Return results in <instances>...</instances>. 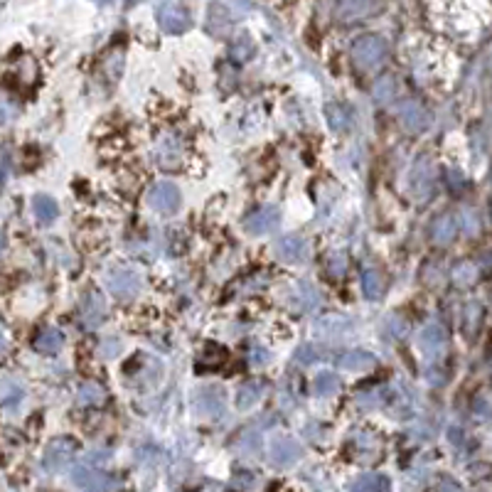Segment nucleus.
<instances>
[{"instance_id": "nucleus-32", "label": "nucleus", "mask_w": 492, "mask_h": 492, "mask_svg": "<svg viewBox=\"0 0 492 492\" xmlns=\"http://www.w3.org/2000/svg\"><path fill=\"white\" fill-rule=\"evenodd\" d=\"M315 360H320V350H317L315 345H303V347H298V352H295V362H300V364H311V362H315Z\"/></svg>"}, {"instance_id": "nucleus-28", "label": "nucleus", "mask_w": 492, "mask_h": 492, "mask_svg": "<svg viewBox=\"0 0 492 492\" xmlns=\"http://www.w3.org/2000/svg\"><path fill=\"white\" fill-rule=\"evenodd\" d=\"M340 391V382L333 372H320L315 377V394L317 396H335Z\"/></svg>"}, {"instance_id": "nucleus-1", "label": "nucleus", "mask_w": 492, "mask_h": 492, "mask_svg": "<svg viewBox=\"0 0 492 492\" xmlns=\"http://www.w3.org/2000/svg\"><path fill=\"white\" fill-rule=\"evenodd\" d=\"M108 288H111L113 295H119L121 300L136 298L138 291H141V276L128 266L113 268V271L108 273Z\"/></svg>"}, {"instance_id": "nucleus-35", "label": "nucleus", "mask_w": 492, "mask_h": 492, "mask_svg": "<svg viewBox=\"0 0 492 492\" xmlns=\"http://www.w3.org/2000/svg\"><path fill=\"white\" fill-rule=\"evenodd\" d=\"M389 330H391V335H394L396 340H402V337H406V335H409V325H406V320H404V317H391V320H389Z\"/></svg>"}, {"instance_id": "nucleus-38", "label": "nucleus", "mask_w": 492, "mask_h": 492, "mask_svg": "<svg viewBox=\"0 0 492 492\" xmlns=\"http://www.w3.org/2000/svg\"><path fill=\"white\" fill-rule=\"evenodd\" d=\"M438 492H463V490H460V485L455 480H451V478H443L441 485H438Z\"/></svg>"}, {"instance_id": "nucleus-31", "label": "nucleus", "mask_w": 492, "mask_h": 492, "mask_svg": "<svg viewBox=\"0 0 492 492\" xmlns=\"http://www.w3.org/2000/svg\"><path fill=\"white\" fill-rule=\"evenodd\" d=\"M298 293L303 295V308H306V311H313V308L320 303V293L313 288V283H308V281L298 283Z\"/></svg>"}, {"instance_id": "nucleus-9", "label": "nucleus", "mask_w": 492, "mask_h": 492, "mask_svg": "<svg viewBox=\"0 0 492 492\" xmlns=\"http://www.w3.org/2000/svg\"><path fill=\"white\" fill-rule=\"evenodd\" d=\"M411 182H413V195H416V199H426L433 193V165H431V160L426 158V155L419 158V163L413 165Z\"/></svg>"}, {"instance_id": "nucleus-29", "label": "nucleus", "mask_w": 492, "mask_h": 492, "mask_svg": "<svg viewBox=\"0 0 492 492\" xmlns=\"http://www.w3.org/2000/svg\"><path fill=\"white\" fill-rule=\"evenodd\" d=\"M394 97H396V84L391 77H384V79L377 81V86H374V99H377V101L389 104L394 101Z\"/></svg>"}, {"instance_id": "nucleus-22", "label": "nucleus", "mask_w": 492, "mask_h": 492, "mask_svg": "<svg viewBox=\"0 0 492 492\" xmlns=\"http://www.w3.org/2000/svg\"><path fill=\"white\" fill-rule=\"evenodd\" d=\"M160 23H163V28L170 30V32H180V30L187 28V15L180 8L168 6L160 10Z\"/></svg>"}, {"instance_id": "nucleus-4", "label": "nucleus", "mask_w": 492, "mask_h": 492, "mask_svg": "<svg viewBox=\"0 0 492 492\" xmlns=\"http://www.w3.org/2000/svg\"><path fill=\"white\" fill-rule=\"evenodd\" d=\"M384 55H386L384 42L377 40V37H362V40L355 45V59L362 64L364 69H372L377 67V64H382Z\"/></svg>"}, {"instance_id": "nucleus-24", "label": "nucleus", "mask_w": 492, "mask_h": 492, "mask_svg": "<svg viewBox=\"0 0 492 492\" xmlns=\"http://www.w3.org/2000/svg\"><path fill=\"white\" fill-rule=\"evenodd\" d=\"M264 394V384L261 382H246L237 389V406L239 409H249L256 404V399Z\"/></svg>"}, {"instance_id": "nucleus-30", "label": "nucleus", "mask_w": 492, "mask_h": 492, "mask_svg": "<svg viewBox=\"0 0 492 492\" xmlns=\"http://www.w3.org/2000/svg\"><path fill=\"white\" fill-rule=\"evenodd\" d=\"M234 487H237L239 492H256L261 490V478L254 475V473L242 470V473H237V478H234Z\"/></svg>"}, {"instance_id": "nucleus-40", "label": "nucleus", "mask_w": 492, "mask_h": 492, "mask_svg": "<svg viewBox=\"0 0 492 492\" xmlns=\"http://www.w3.org/2000/svg\"><path fill=\"white\" fill-rule=\"evenodd\" d=\"M6 355V337H3V335H0V357Z\"/></svg>"}, {"instance_id": "nucleus-21", "label": "nucleus", "mask_w": 492, "mask_h": 492, "mask_svg": "<svg viewBox=\"0 0 492 492\" xmlns=\"http://www.w3.org/2000/svg\"><path fill=\"white\" fill-rule=\"evenodd\" d=\"M362 291L369 300L382 298V293H384V276L377 268H367L362 273Z\"/></svg>"}, {"instance_id": "nucleus-10", "label": "nucleus", "mask_w": 492, "mask_h": 492, "mask_svg": "<svg viewBox=\"0 0 492 492\" xmlns=\"http://www.w3.org/2000/svg\"><path fill=\"white\" fill-rule=\"evenodd\" d=\"M396 113H399V121H402L406 130H421V128L429 126V113H426V108L421 106L419 101L399 104Z\"/></svg>"}, {"instance_id": "nucleus-16", "label": "nucleus", "mask_w": 492, "mask_h": 492, "mask_svg": "<svg viewBox=\"0 0 492 492\" xmlns=\"http://www.w3.org/2000/svg\"><path fill=\"white\" fill-rule=\"evenodd\" d=\"M315 330H317V335H323V337H328V340H340V337H345V335L350 333L352 325H350L347 317L328 315V317L320 320V325H315Z\"/></svg>"}, {"instance_id": "nucleus-7", "label": "nucleus", "mask_w": 492, "mask_h": 492, "mask_svg": "<svg viewBox=\"0 0 492 492\" xmlns=\"http://www.w3.org/2000/svg\"><path fill=\"white\" fill-rule=\"evenodd\" d=\"M278 224V210L276 207H261V210L251 212L244 222L246 226V232L249 234H256V237H264V234L273 232Z\"/></svg>"}, {"instance_id": "nucleus-3", "label": "nucleus", "mask_w": 492, "mask_h": 492, "mask_svg": "<svg viewBox=\"0 0 492 492\" xmlns=\"http://www.w3.org/2000/svg\"><path fill=\"white\" fill-rule=\"evenodd\" d=\"M148 204L160 215H170L180 207V190L173 182H158L148 193Z\"/></svg>"}, {"instance_id": "nucleus-13", "label": "nucleus", "mask_w": 492, "mask_h": 492, "mask_svg": "<svg viewBox=\"0 0 492 492\" xmlns=\"http://www.w3.org/2000/svg\"><path fill=\"white\" fill-rule=\"evenodd\" d=\"M197 409L204 416H210V419H219V416H224V394L219 389H215V386L202 389L197 399Z\"/></svg>"}, {"instance_id": "nucleus-37", "label": "nucleus", "mask_w": 492, "mask_h": 492, "mask_svg": "<svg viewBox=\"0 0 492 492\" xmlns=\"http://www.w3.org/2000/svg\"><path fill=\"white\" fill-rule=\"evenodd\" d=\"M448 180H451V190H463V175L458 170L448 168Z\"/></svg>"}, {"instance_id": "nucleus-23", "label": "nucleus", "mask_w": 492, "mask_h": 492, "mask_svg": "<svg viewBox=\"0 0 492 492\" xmlns=\"http://www.w3.org/2000/svg\"><path fill=\"white\" fill-rule=\"evenodd\" d=\"M77 396H79L81 406H99L106 399V389L101 384H97V382H86V384L79 386V394Z\"/></svg>"}, {"instance_id": "nucleus-26", "label": "nucleus", "mask_w": 492, "mask_h": 492, "mask_svg": "<svg viewBox=\"0 0 492 492\" xmlns=\"http://www.w3.org/2000/svg\"><path fill=\"white\" fill-rule=\"evenodd\" d=\"M35 215H37V219L42 224H52L57 219V215H59V207H57V202L52 197H37L35 199Z\"/></svg>"}, {"instance_id": "nucleus-25", "label": "nucleus", "mask_w": 492, "mask_h": 492, "mask_svg": "<svg viewBox=\"0 0 492 492\" xmlns=\"http://www.w3.org/2000/svg\"><path fill=\"white\" fill-rule=\"evenodd\" d=\"M325 113H328V124L333 126L335 130H347L352 124V116L350 111H347L345 106H340V104H330L328 108H325Z\"/></svg>"}, {"instance_id": "nucleus-15", "label": "nucleus", "mask_w": 492, "mask_h": 492, "mask_svg": "<svg viewBox=\"0 0 492 492\" xmlns=\"http://www.w3.org/2000/svg\"><path fill=\"white\" fill-rule=\"evenodd\" d=\"M271 458H273V463H278V465H291L300 458V446L293 441V438H286V436L276 438V441L271 443Z\"/></svg>"}, {"instance_id": "nucleus-11", "label": "nucleus", "mask_w": 492, "mask_h": 492, "mask_svg": "<svg viewBox=\"0 0 492 492\" xmlns=\"http://www.w3.org/2000/svg\"><path fill=\"white\" fill-rule=\"evenodd\" d=\"M74 451H77L74 441H69V438H59V441H55L50 448H47L45 465L50 470H62L64 465H69V460L74 458Z\"/></svg>"}, {"instance_id": "nucleus-12", "label": "nucleus", "mask_w": 492, "mask_h": 492, "mask_svg": "<svg viewBox=\"0 0 492 492\" xmlns=\"http://www.w3.org/2000/svg\"><path fill=\"white\" fill-rule=\"evenodd\" d=\"M155 153H158L160 165L173 168V165H175L177 160H180V155H182V138L175 136V133H165V136H160Z\"/></svg>"}, {"instance_id": "nucleus-6", "label": "nucleus", "mask_w": 492, "mask_h": 492, "mask_svg": "<svg viewBox=\"0 0 492 492\" xmlns=\"http://www.w3.org/2000/svg\"><path fill=\"white\" fill-rule=\"evenodd\" d=\"M276 254L288 264H303L308 259V242L298 234H288V237L278 239Z\"/></svg>"}, {"instance_id": "nucleus-8", "label": "nucleus", "mask_w": 492, "mask_h": 492, "mask_svg": "<svg viewBox=\"0 0 492 492\" xmlns=\"http://www.w3.org/2000/svg\"><path fill=\"white\" fill-rule=\"evenodd\" d=\"M106 317V303H104V295L99 291H89L81 300V320H84L86 328H97V325L104 323Z\"/></svg>"}, {"instance_id": "nucleus-17", "label": "nucleus", "mask_w": 492, "mask_h": 492, "mask_svg": "<svg viewBox=\"0 0 492 492\" xmlns=\"http://www.w3.org/2000/svg\"><path fill=\"white\" fill-rule=\"evenodd\" d=\"M64 345V333L57 328H45L37 337H35V350L42 355H55Z\"/></svg>"}, {"instance_id": "nucleus-34", "label": "nucleus", "mask_w": 492, "mask_h": 492, "mask_svg": "<svg viewBox=\"0 0 492 492\" xmlns=\"http://www.w3.org/2000/svg\"><path fill=\"white\" fill-rule=\"evenodd\" d=\"M460 217H463V224H465V232L468 234H475L478 229H480V219H478V212L475 210H463L460 212Z\"/></svg>"}, {"instance_id": "nucleus-19", "label": "nucleus", "mask_w": 492, "mask_h": 492, "mask_svg": "<svg viewBox=\"0 0 492 492\" xmlns=\"http://www.w3.org/2000/svg\"><path fill=\"white\" fill-rule=\"evenodd\" d=\"M352 492H389V480L384 475H377V473H367V475H360L355 482L350 485Z\"/></svg>"}, {"instance_id": "nucleus-14", "label": "nucleus", "mask_w": 492, "mask_h": 492, "mask_svg": "<svg viewBox=\"0 0 492 492\" xmlns=\"http://www.w3.org/2000/svg\"><path fill=\"white\" fill-rule=\"evenodd\" d=\"M455 232H458V219L453 215H441L431 224V239L441 246H448L455 239Z\"/></svg>"}, {"instance_id": "nucleus-36", "label": "nucleus", "mask_w": 492, "mask_h": 492, "mask_svg": "<svg viewBox=\"0 0 492 492\" xmlns=\"http://www.w3.org/2000/svg\"><path fill=\"white\" fill-rule=\"evenodd\" d=\"M121 352V345L119 342H116V340H106V342H104V347H101V355L106 357V360H111V357H116Z\"/></svg>"}, {"instance_id": "nucleus-33", "label": "nucleus", "mask_w": 492, "mask_h": 492, "mask_svg": "<svg viewBox=\"0 0 492 492\" xmlns=\"http://www.w3.org/2000/svg\"><path fill=\"white\" fill-rule=\"evenodd\" d=\"M347 268V259L345 254H330L328 256V271L330 276H342Z\"/></svg>"}, {"instance_id": "nucleus-39", "label": "nucleus", "mask_w": 492, "mask_h": 492, "mask_svg": "<svg viewBox=\"0 0 492 492\" xmlns=\"http://www.w3.org/2000/svg\"><path fill=\"white\" fill-rule=\"evenodd\" d=\"M266 357H268V352L264 350V347H254V352H251V362H254V364H264V362H266Z\"/></svg>"}, {"instance_id": "nucleus-41", "label": "nucleus", "mask_w": 492, "mask_h": 492, "mask_svg": "<svg viewBox=\"0 0 492 492\" xmlns=\"http://www.w3.org/2000/svg\"><path fill=\"white\" fill-rule=\"evenodd\" d=\"M0 246H3V239H0Z\"/></svg>"}, {"instance_id": "nucleus-20", "label": "nucleus", "mask_w": 492, "mask_h": 492, "mask_svg": "<svg viewBox=\"0 0 492 492\" xmlns=\"http://www.w3.org/2000/svg\"><path fill=\"white\" fill-rule=\"evenodd\" d=\"M23 386L10 377H0V406H17L23 402Z\"/></svg>"}, {"instance_id": "nucleus-2", "label": "nucleus", "mask_w": 492, "mask_h": 492, "mask_svg": "<svg viewBox=\"0 0 492 492\" xmlns=\"http://www.w3.org/2000/svg\"><path fill=\"white\" fill-rule=\"evenodd\" d=\"M74 480L77 485L84 487V492H121V482L106 473H97L91 468H77L74 470Z\"/></svg>"}, {"instance_id": "nucleus-5", "label": "nucleus", "mask_w": 492, "mask_h": 492, "mask_svg": "<svg viewBox=\"0 0 492 492\" xmlns=\"http://www.w3.org/2000/svg\"><path fill=\"white\" fill-rule=\"evenodd\" d=\"M446 342H448V335H446V330H443V325H438V323L426 325L419 335V347L426 357H438L443 350H446Z\"/></svg>"}, {"instance_id": "nucleus-18", "label": "nucleus", "mask_w": 492, "mask_h": 492, "mask_svg": "<svg viewBox=\"0 0 492 492\" xmlns=\"http://www.w3.org/2000/svg\"><path fill=\"white\" fill-rule=\"evenodd\" d=\"M340 367L350 369V372H367V369L374 367V355H369L364 350L345 352V355L340 357Z\"/></svg>"}, {"instance_id": "nucleus-27", "label": "nucleus", "mask_w": 492, "mask_h": 492, "mask_svg": "<svg viewBox=\"0 0 492 492\" xmlns=\"http://www.w3.org/2000/svg\"><path fill=\"white\" fill-rule=\"evenodd\" d=\"M453 281L458 286H473L478 281V266L473 261H460L458 266L453 268Z\"/></svg>"}]
</instances>
